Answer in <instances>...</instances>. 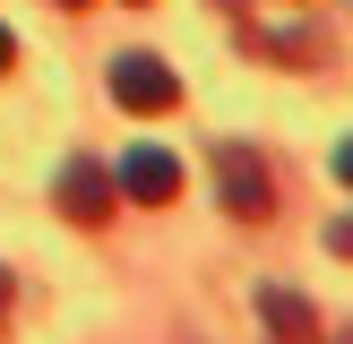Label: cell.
<instances>
[{
  "mask_svg": "<svg viewBox=\"0 0 353 344\" xmlns=\"http://www.w3.org/2000/svg\"><path fill=\"white\" fill-rule=\"evenodd\" d=\"M216 189H224V215L233 224H268L276 215V172L259 147H216Z\"/></svg>",
  "mask_w": 353,
  "mask_h": 344,
  "instance_id": "1",
  "label": "cell"
},
{
  "mask_svg": "<svg viewBox=\"0 0 353 344\" xmlns=\"http://www.w3.org/2000/svg\"><path fill=\"white\" fill-rule=\"evenodd\" d=\"M52 206H61L69 224H86V233H95V224H112L121 189H112V172H103L95 155H69V164H61V181H52Z\"/></svg>",
  "mask_w": 353,
  "mask_h": 344,
  "instance_id": "2",
  "label": "cell"
},
{
  "mask_svg": "<svg viewBox=\"0 0 353 344\" xmlns=\"http://www.w3.org/2000/svg\"><path fill=\"white\" fill-rule=\"evenodd\" d=\"M112 103H121V112H172V103H181L172 61H155V52H121V61H112Z\"/></svg>",
  "mask_w": 353,
  "mask_h": 344,
  "instance_id": "3",
  "label": "cell"
},
{
  "mask_svg": "<svg viewBox=\"0 0 353 344\" xmlns=\"http://www.w3.org/2000/svg\"><path fill=\"white\" fill-rule=\"evenodd\" d=\"M112 189H121L130 206H172V198H181V164H172L164 147H130L121 172H112Z\"/></svg>",
  "mask_w": 353,
  "mask_h": 344,
  "instance_id": "4",
  "label": "cell"
},
{
  "mask_svg": "<svg viewBox=\"0 0 353 344\" xmlns=\"http://www.w3.org/2000/svg\"><path fill=\"white\" fill-rule=\"evenodd\" d=\"M259 319H268V336H276V344H327V336H319V310H310L302 292H285V284L259 292Z\"/></svg>",
  "mask_w": 353,
  "mask_h": 344,
  "instance_id": "5",
  "label": "cell"
},
{
  "mask_svg": "<svg viewBox=\"0 0 353 344\" xmlns=\"http://www.w3.org/2000/svg\"><path fill=\"white\" fill-rule=\"evenodd\" d=\"M327 250H336V258H353V215H336V224H327Z\"/></svg>",
  "mask_w": 353,
  "mask_h": 344,
  "instance_id": "6",
  "label": "cell"
},
{
  "mask_svg": "<svg viewBox=\"0 0 353 344\" xmlns=\"http://www.w3.org/2000/svg\"><path fill=\"white\" fill-rule=\"evenodd\" d=\"M336 181L353 189V138H336Z\"/></svg>",
  "mask_w": 353,
  "mask_h": 344,
  "instance_id": "7",
  "label": "cell"
},
{
  "mask_svg": "<svg viewBox=\"0 0 353 344\" xmlns=\"http://www.w3.org/2000/svg\"><path fill=\"white\" fill-rule=\"evenodd\" d=\"M9 69H17V34L0 26V78H9Z\"/></svg>",
  "mask_w": 353,
  "mask_h": 344,
  "instance_id": "8",
  "label": "cell"
},
{
  "mask_svg": "<svg viewBox=\"0 0 353 344\" xmlns=\"http://www.w3.org/2000/svg\"><path fill=\"white\" fill-rule=\"evenodd\" d=\"M9 301H17V284H9V267H0V327H9Z\"/></svg>",
  "mask_w": 353,
  "mask_h": 344,
  "instance_id": "9",
  "label": "cell"
},
{
  "mask_svg": "<svg viewBox=\"0 0 353 344\" xmlns=\"http://www.w3.org/2000/svg\"><path fill=\"white\" fill-rule=\"evenodd\" d=\"M61 9H86V0H61Z\"/></svg>",
  "mask_w": 353,
  "mask_h": 344,
  "instance_id": "10",
  "label": "cell"
},
{
  "mask_svg": "<svg viewBox=\"0 0 353 344\" xmlns=\"http://www.w3.org/2000/svg\"><path fill=\"white\" fill-rule=\"evenodd\" d=\"M336 344H353V327H345V336H336Z\"/></svg>",
  "mask_w": 353,
  "mask_h": 344,
  "instance_id": "11",
  "label": "cell"
},
{
  "mask_svg": "<svg viewBox=\"0 0 353 344\" xmlns=\"http://www.w3.org/2000/svg\"><path fill=\"white\" fill-rule=\"evenodd\" d=\"M130 9H147V0H130Z\"/></svg>",
  "mask_w": 353,
  "mask_h": 344,
  "instance_id": "12",
  "label": "cell"
}]
</instances>
